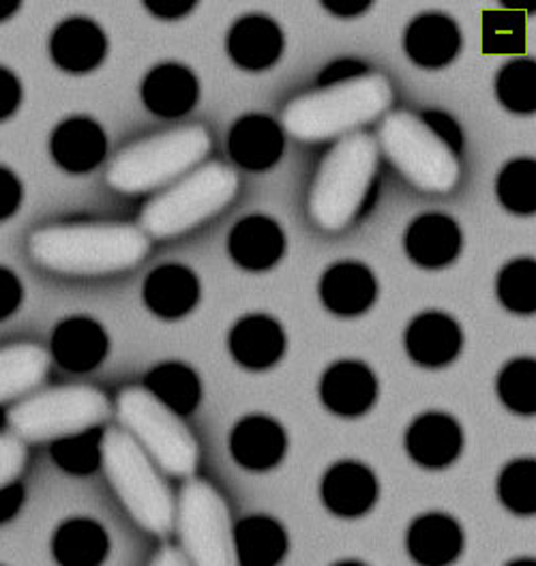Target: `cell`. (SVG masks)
I'll use <instances>...</instances> for the list:
<instances>
[{
  "label": "cell",
  "instance_id": "7a4b0ae2",
  "mask_svg": "<svg viewBox=\"0 0 536 566\" xmlns=\"http://www.w3.org/2000/svg\"><path fill=\"white\" fill-rule=\"evenodd\" d=\"M391 102V82L382 73H362L292 99L282 114V123L296 140H330L350 136L358 125L387 112Z\"/></svg>",
  "mask_w": 536,
  "mask_h": 566
},
{
  "label": "cell",
  "instance_id": "ee69618b",
  "mask_svg": "<svg viewBox=\"0 0 536 566\" xmlns=\"http://www.w3.org/2000/svg\"><path fill=\"white\" fill-rule=\"evenodd\" d=\"M20 82L11 71L0 67V120L11 116L15 107L20 106Z\"/></svg>",
  "mask_w": 536,
  "mask_h": 566
},
{
  "label": "cell",
  "instance_id": "7c38bea8",
  "mask_svg": "<svg viewBox=\"0 0 536 566\" xmlns=\"http://www.w3.org/2000/svg\"><path fill=\"white\" fill-rule=\"evenodd\" d=\"M376 497L378 481L374 472L357 461L335 463L322 481V500L326 509L339 517L365 515Z\"/></svg>",
  "mask_w": 536,
  "mask_h": 566
},
{
  "label": "cell",
  "instance_id": "277c9868",
  "mask_svg": "<svg viewBox=\"0 0 536 566\" xmlns=\"http://www.w3.org/2000/svg\"><path fill=\"white\" fill-rule=\"evenodd\" d=\"M102 465L136 524L157 536L175 528L177 506L172 494L153 460L127 431L107 429L102 436Z\"/></svg>",
  "mask_w": 536,
  "mask_h": 566
},
{
  "label": "cell",
  "instance_id": "9a60e30c",
  "mask_svg": "<svg viewBox=\"0 0 536 566\" xmlns=\"http://www.w3.org/2000/svg\"><path fill=\"white\" fill-rule=\"evenodd\" d=\"M464 547L460 524L442 513L421 515L408 531V552L421 566L453 565Z\"/></svg>",
  "mask_w": 536,
  "mask_h": 566
},
{
  "label": "cell",
  "instance_id": "3957f363",
  "mask_svg": "<svg viewBox=\"0 0 536 566\" xmlns=\"http://www.w3.org/2000/svg\"><path fill=\"white\" fill-rule=\"evenodd\" d=\"M378 170V142L355 132L322 159L309 191V214L322 230H341L371 202Z\"/></svg>",
  "mask_w": 536,
  "mask_h": 566
},
{
  "label": "cell",
  "instance_id": "7402d4cb",
  "mask_svg": "<svg viewBox=\"0 0 536 566\" xmlns=\"http://www.w3.org/2000/svg\"><path fill=\"white\" fill-rule=\"evenodd\" d=\"M284 50V35L280 27L264 18L250 15L234 24L228 36V52L237 65L260 71L271 67Z\"/></svg>",
  "mask_w": 536,
  "mask_h": 566
},
{
  "label": "cell",
  "instance_id": "4dcf8cb0",
  "mask_svg": "<svg viewBox=\"0 0 536 566\" xmlns=\"http://www.w3.org/2000/svg\"><path fill=\"white\" fill-rule=\"evenodd\" d=\"M107 538L95 522H67L54 538V556L63 566H99L106 560Z\"/></svg>",
  "mask_w": 536,
  "mask_h": 566
},
{
  "label": "cell",
  "instance_id": "8d00e7d4",
  "mask_svg": "<svg viewBox=\"0 0 536 566\" xmlns=\"http://www.w3.org/2000/svg\"><path fill=\"white\" fill-rule=\"evenodd\" d=\"M498 495L502 504L517 515H535L536 511V463L533 460H517L502 470L498 479Z\"/></svg>",
  "mask_w": 536,
  "mask_h": 566
},
{
  "label": "cell",
  "instance_id": "f35d334b",
  "mask_svg": "<svg viewBox=\"0 0 536 566\" xmlns=\"http://www.w3.org/2000/svg\"><path fill=\"white\" fill-rule=\"evenodd\" d=\"M483 48L490 54H511L524 48V22L515 13H490Z\"/></svg>",
  "mask_w": 536,
  "mask_h": 566
},
{
  "label": "cell",
  "instance_id": "f546056e",
  "mask_svg": "<svg viewBox=\"0 0 536 566\" xmlns=\"http://www.w3.org/2000/svg\"><path fill=\"white\" fill-rule=\"evenodd\" d=\"M237 558L243 566H277L286 556V531L271 517H248L234 531Z\"/></svg>",
  "mask_w": 536,
  "mask_h": 566
},
{
  "label": "cell",
  "instance_id": "4fadbf2b",
  "mask_svg": "<svg viewBox=\"0 0 536 566\" xmlns=\"http://www.w3.org/2000/svg\"><path fill=\"white\" fill-rule=\"evenodd\" d=\"M462 429L449 415L429 412L410 424L406 449L423 468H444L458 460L462 451Z\"/></svg>",
  "mask_w": 536,
  "mask_h": 566
},
{
  "label": "cell",
  "instance_id": "d6986e66",
  "mask_svg": "<svg viewBox=\"0 0 536 566\" xmlns=\"http://www.w3.org/2000/svg\"><path fill=\"white\" fill-rule=\"evenodd\" d=\"M322 303L339 316H357L371 307L376 298V280L358 262L330 266L320 283Z\"/></svg>",
  "mask_w": 536,
  "mask_h": 566
},
{
  "label": "cell",
  "instance_id": "f5cc1de1",
  "mask_svg": "<svg viewBox=\"0 0 536 566\" xmlns=\"http://www.w3.org/2000/svg\"><path fill=\"white\" fill-rule=\"evenodd\" d=\"M335 566H365V565H360V563H339V565H335Z\"/></svg>",
  "mask_w": 536,
  "mask_h": 566
},
{
  "label": "cell",
  "instance_id": "1f68e13d",
  "mask_svg": "<svg viewBox=\"0 0 536 566\" xmlns=\"http://www.w3.org/2000/svg\"><path fill=\"white\" fill-rule=\"evenodd\" d=\"M146 389L177 415H189L200 401V382L196 374L180 363L155 367L146 378Z\"/></svg>",
  "mask_w": 536,
  "mask_h": 566
},
{
  "label": "cell",
  "instance_id": "e0dca14e",
  "mask_svg": "<svg viewBox=\"0 0 536 566\" xmlns=\"http://www.w3.org/2000/svg\"><path fill=\"white\" fill-rule=\"evenodd\" d=\"M50 52L61 70L86 73L104 61L106 35L95 22L86 18H73L54 31Z\"/></svg>",
  "mask_w": 536,
  "mask_h": 566
},
{
  "label": "cell",
  "instance_id": "60d3db41",
  "mask_svg": "<svg viewBox=\"0 0 536 566\" xmlns=\"http://www.w3.org/2000/svg\"><path fill=\"white\" fill-rule=\"evenodd\" d=\"M423 118H425V123H428L429 127H431L442 140L446 142L458 155L462 153V148H464L462 129H460V125H458L449 114H444V112H425Z\"/></svg>",
  "mask_w": 536,
  "mask_h": 566
},
{
  "label": "cell",
  "instance_id": "2e32d148",
  "mask_svg": "<svg viewBox=\"0 0 536 566\" xmlns=\"http://www.w3.org/2000/svg\"><path fill=\"white\" fill-rule=\"evenodd\" d=\"M50 150L67 172H88L106 155V134L91 118H70L54 129Z\"/></svg>",
  "mask_w": 536,
  "mask_h": 566
},
{
  "label": "cell",
  "instance_id": "816d5d0a",
  "mask_svg": "<svg viewBox=\"0 0 536 566\" xmlns=\"http://www.w3.org/2000/svg\"><path fill=\"white\" fill-rule=\"evenodd\" d=\"M508 566H536L535 565V560H528V558H526V560H515V563H511V565Z\"/></svg>",
  "mask_w": 536,
  "mask_h": 566
},
{
  "label": "cell",
  "instance_id": "8fae6325",
  "mask_svg": "<svg viewBox=\"0 0 536 566\" xmlns=\"http://www.w3.org/2000/svg\"><path fill=\"white\" fill-rule=\"evenodd\" d=\"M376 376L358 360H341L326 369L322 378L324 406L339 417L365 415L376 401Z\"/></svg>",
  "mask_w": 536,
  "mask_h": 566
},
{
  "label": "cell",
  "instance_id": "ba28073f",
  "mask_svg": "<svg viewBox=\"0 0 536 566\" xmlns=\"http://www.w3.org/2000/svg\"><path fill=\"white\" fill-rule=\"evenodd\" d=\"M116 410L118 419L127 427V433L166 472L187 476L196 470L200 451L193 433L180 415L157 399L150 390L146 387L120 390Z\"/></svg>",
  "mask_w": 536,
  "mask_h": 566
},
{
  "label": "cell",
  "instance_id": "d590c367",
  "mask_svg": "<svg viewBox=\"0 0 536 566\" xmlns=\"http://www.w3.org/2000/svg\"><path fill=\"white\" fill-rule=\"evenodd\" d=\"M498 200L506 211L530 214L536 209L535 159H517L498 177Z\"/></svg>",
  "mask_w": 536,
  "mask_h": 566
},
{
  "label": "cell",
  "instance_id": "8992f818",
  "mask_svg": "<svg viewBox=\"0 0 536 566\" xmlns=\"http://www.w3.org/2000/svg\"><path fill=\"white\" fill-rule=\"evenodd\" d=\"M237 191L239 175L230 166H200L144 207L140 230L155 239L182 234L228 207Z\"/></svg>",
  "mask_w": 536,
  "mask_h": 566
},
{
  "label": "cell",
  "instance_id": "b9f144b4",
  "mask_svg": "<svg viewBox=\"0 0 536 566\" xmlns=\"http://www.w3.org/2000/svg\"><path fill=\"white\" fill-rule=\"evenodd\" d=\"M22 200V185L13 172L0 168V221L18 211Z\"/></svg>",
  "mask_w": 536,
  "mask_h": 566
},
{
  "label": "cell",
  "instance_id": "f907efd6",
  "mask_svg": "<svg viewBox=\"0 0 536 566\" xmlns=\"http://www.w3.org/2000/svg\"><path fill=\"white\" fill-rule=\"evenodd\" d=\"M18 0H0V22L11 18L18 11Z\"/></svg>",
  "mask_w": 536,
  "mask_h": 566
},
{
  "label": "cell",
  "instance_id": "4316f807",
  "mask_svg": "<svg viewBox=\"0 0 536 566\" xmlns=\"http://www.w3.org/2000/svg\"><path fill=\"white\" fill-rule=\"evenodd\" d=\"M106 331L88 318L65 319L52 337V356L67 369L86 371L104 360Z\"/></svg>",
  "mask_w": 536,
  "mask_h": 566
},
{
  "label": "cell",
  "instance_id": "5bb4252c",
  "mask_svg": "<svg viewBox=\"0 0 536 566\" xmlns=\"http://www.w3.org/2000/svg\"><path fill=\"white\" fill-rule=\"evenodd\" d=\"M406 350L423 367L449 365L462 350L458 322L440 312H428L412 319L406 333Z\"/></svg>",
  "mask_w": 536,
  "mask_h": 566
},
{
  "label": "cell",
  "instance_id": "83f0119b",
  "mask_svg": "<svg viewBox=\"0 0 536 566\" xmlns=\"http://www.w3.org/2000/svg\"><path fill=\"white\" fill-rule=\"evenodd\" d=\"M143 99L159 116H180L196 104L198 82L187 67L161 65L146 75Z\"/></svg>",
  "mask_w": 536,
  "mask_h": 566
},
{
  "label": "cell",
  "instance_id": "681fc988",
  "mask_svg": "<svg viewBox=\"0 0 536 566\" xmlns=\"http://www.w3.org/2000/svg\"><path fill=\"white\" fill-rule=\"evenodd\" d=\"M150 566H191L189 565V560H187V556L177 549V547H161L157 554H155V558L150 560Z\"/></svg>",
  "mask_w": 536,
  "mask_h": 566
},
{
  "label": "cell",
  "instance_id": "5b68a950",
  "mask_svg": "<svg viewBox=\"0 0 536 566\" xmlns=\"http://www.w3.org/2000/svg\"><path fill=\"white\" fill-rule=\"evenodd\" d=\"M211 150V134L200 127H179L132 144L107 168V182L123 193L157 189L191 172Z\"/></svg>",
  "mask_w": 536,
  "mask_h": 566
},
{
  "label": "cell",
  "instance_id": "484cf974",
  "mask_svg": "<svg viewBox=\"0 0 536 566\" xmlns=\"http://www.w3.org/2000/svg\"><path fill=\"white\" fill-rule=\"evenodd\" d=\"M286 348L282 326L266 316H248L230 333V350L250 369H266L275 365Z\"/></svg>",
  "mask_w": 536,
  "mask_h": 566
},
{
  "label": "cell",
  "instance_id": "30bf717a",
  "mask_svg": "<svg viewBox=\"0 0 536 566\" xmlns=\"http://www.w3.org/2000/svg\"><path fill=\"white\" fill-rule=\"evenodd\" d=\"M182 554L191 566H239L225 500L209 481L185 483L177 506Z\"/></svg>",
  "mask_w": 536,
  "mask_h": 566
},
{
  "label": "cell",
  "instance_id": "52a82bcc",
  "mask_svg": "<svg viewBox=\"0 0 536 566\" xmlns=\"http://www.w3.org/2000/svg\"><path fill=\"white\" fill-rule=\"evenodd\" d=\"M380 146L395 168L423 191L446 193L462 175L460 155L442 140L423 116L393 112L380 125Z\"/></svg>",
  "mask_w": 536,
  "mask_h": 566
},
{
  "label": "cell",
  "instance_id": "c3c4849f",
  "mask_svg": "<svg viewBox=\"0 0 536 566\" xmlns=\"http://www.w3.org/2000/svg\"><path fill=\"white\" fill-rule=\"evenodd\" d=\"M20 502H22V490L20 488L11 485V488L0 490V522L9 520L20 509Z\"/></svg>",
  "mask_w": 536,
  "mask_h": 566
},
{
  "label": "cell",
  "instance_id": "ac0fdd59",
  "mask_svg": "<svg viewBox=\"0 0 536 566\" xmlns=\"http://www.w3.org/2000/svg\"><path fill=\"white\" fill-rule=\"evenodd\" d=\"M406 52L421 67L449 65L462 45L458 24L440 13H425L417 18L406 31Z\"/></svg>",
  "mask_w": 536,
  "mask_h": 566
},
{
  "label": "cell",
  "instance_id": "7dc6e473",
  "mask_svg": "<svg viewBox=\"0 0 536 566\" xmlns=\"http://www.w3.org/2000/svg\"><path fill=\"white\" fill-rule=\"evenodd\" d=\"M324 7L339 18H357L369 9V0H324Z\"/></svg>",
  "mask_w": 536,
  "mask_h": 566
},
{
  "label": "cell",
  "instance_id": "e575fe53",
  "mask_svg": "<svg viewBox=\"0 0 536 566\" xmlns=\"http://www.w3.org/2000/svg\"><path fill=\"white\" fill-rule=\"evenodd\" d=\"M496 95L502 106L517 114H530L536 107V67L533 61L519 59L502 67L496 80Z\"/></svg>",
  "mask_w": 536,
  "mask_h": 566
},
{
  "label": "cell",
  "instance_id": "603a6c76",
  "mask_svg": "<svg viewBox=\"0 0 536 566\" xmlns=\"http://www.w3.org/2000/svg\"><path fill=\"white\" fill-rule=\"evenodd\" d=\"M232 455L243 468L269 470L286 453V433L269 417H248L232 431Z\"/></svg>",
  "mask_w": 536,
  "mask_h": 566
},
{
  "label": "cell",
  "instance_id": "bcb514c9",
  "mask_svg": "<svg viewBox=\"0 0 536 566\" xmlns=\"http://www.w3.org/2000/svg\"><path fill=\"white\" fill-rule=\"evenodd\" d=\"M146 7L150 13H155L159 18L177 20L193 9V0H148Z\"/></svg>",
  "mask_w": 536,
  "mask_h": 566
},
{
  "label": "cell",
  "instance_id": "6da1fadb",
  "mask_svg": "<svg viewBox=\"0 0 536 566\" xmlns=\"http://www.w3.org/2000/svg\"><path fill=\"white\" fill-rule=\"evenodd\" d=\"M36 264L65 275H106L140 264L150 241L129 223H61L31 234Z\"/></svg>",
  "mask_w": 536,
  "mask_h": 566
},
{
  "label": "cell",
  "instance_id": "f1b7e54d",
  "mask_svg": "<svg viewBox=\"0 0 536 566\" xmlns=\"http://www.w3.org/2000/svg\"><path fill=\"white\" fill-rule=\"evenodd\" d=\"M50 360V353L36 344L0 348V403L35 389L48 376Z\"/></svg>",
  "mask_w": 536,
  "mask_h": 566
},
{
  "label": "cell",
  "instance_id": "7bdbcfd3",
  "mask_svg": "<svg viewBox=\"0 0 536 566\" xmlns=\"http://www.w3.org/2000/svg\"><path fill=\"white\" fill-rule=\"evenodd\" d=\"M20 301H22L20 280L11 271L0 269V318L13 314Z\"/></svg>",
  "mask_w": 536,
  "mask_h": 566
},
{
  "label": "cell",
  "instance_id": "9c48e42d",
  "mask_svg": "<svg viewBox=\"0 0 536 566\" xmlns=\"http://www.w3.org/2000/svg\"><path fill=\"white\" fill-rule=\"evenodd\" d=\"M109 415L106 395L93 387H61L20 401L7 424L20 440H63L97 429Z\"/></svg>",
  "mask_w": 536,
  "mask_h": 566
},
{
  "label": "cell",
  "instance_id": "836d02e7",
  "mask_svg": "<svg viewBox=\"0 0 536 566\" xmlns=\"http://www.w3.org/2000/svg\"><path fill=\"white\" fill-rule=\"evenodd\" d=\"M498 298L513 314H535L536 264L535 260H515L506 264L498 275Z\"/></svg>",
  "mask_w": 536,
  "mask_h": 566
},
{
  "label": "cell",
  "instance_id": "d4e9b609",
  "mask_svg": "<svg viewBox=\"0 0 536 566\" xmlns=\"http://www.w3.org/2000/svg\"><path fill=\"white\" fill-rule=\"evenodd\" d=\"M230 155L250 170H264L280 161L284 136L266 116H245L230 132Z\"/></svg>",
  "mask_w": 536,
  "mask_h": 566
},
{
  "label": "cell",
  "instance_id": "d6a6232c",
  "mask_svg": "<svg viewBox=\"0 0 536 566\" xmlns=\"http://www.w3.org/2000/svg\"><path fill=\"white\" fill-rule=\"evenodd\" d=\"M502 403L517 415L536 412V363L533 358L511 360L498 376Z\"/></svg>",
  "mask_w": 536,
  "mask_h": 566
},
{
  "label": "cell",
  "instance_id": "f6af8a7d",
  "mask_svg": "<svg viewBox=\"0 0 536 566\" xmlns=\"http://www.w3.org/2000/svg\"><path fill=\"white\" fill-rule=\"evenodd\" d=\"M365 73V65L358 61H337L333 65H328L320 73L322 86H330V84H339L346 80H353Z\"/></svg>",
  "mask_w": 536,
  "mask_h": 566
},
{
  "label": "cell",
  "instance_id": "74e56055",
  "mask_svg": "<svg viewBox=\"0 0 536 566\" xmlns=\"http://www.w3.org/2000/svg\"><path fill=\"white\" fill-rule=\"evenodd\" d=\"M102 436L104 433L99 429H91L56 440L52 447V458L72 474L93 472L102 463Z\"/></svg>",
  "mask_w": 536,
  "mask_h": 566
},
{
  "label": "cell",
  "instance_id": "ffe728a7",
  "mask_svg": "<svg viewBox=\"0 0 536 566\" xmlns=\"http://www.w3.org/2000/svg\"><path fill=\"white\" fill-rule=\"evenodd\" d=\"M284 245V232L269 217H248L239 221L228 241L232 260L250 271H264L277 264Z\"/></svg>",
  "mask_w": 536,
  "mask_h": 566
},
{
  "label": "cell",
  "instance_id": "cb8c5ba5",
  "mask_svg": "<svg viewBox=\"0 0 536 566\" xmlns=\"http://www.w3.org/2000/svg\"><path fill=\"white\" fill-rule=\"evenodd\" d=\"M200 283L196 275L179 266L166 264L155 269L144 283V301L153 314L161 318H180L198 303Z\"/></svg>",
  "mask_w": 536,
  "mask_h": 566
},
{
  "label": "cell",
  "instance_id": "ab89813d",
  "mask_svg": "<svg viewBox=\"0 0 536 566\" xmlns=\"http://www.w3.org/2000/svg\"><path fill=\"white\" fill-rule=\"evenodd\" d=\"M27 465V447L13 433H0V490L11 488Z\"/></svg>",
  "mask_w": 536,
  "mask_h": 566
},
{
  "label": "cell",
  "instance_id": "44dd1931",
  "mask_svg": "<svg viewBox=\"0 0 536 566\" xmlns=\"http://www.w3.org/2000/svg\"><path fill=\"white\" fill-rule=\"evenodd\" d=\"M460 248H462L460 228L451 217H444V214L419 217L406 234L408 255L425 269H440L453 262L460 253Z\"/></svg>",
  "mask_w": 536,
  "mask_h": 566
}]
</instances>
